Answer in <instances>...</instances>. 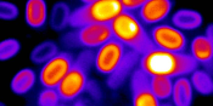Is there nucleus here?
<instances>
[{"label":"nucleus","mask_w":213,"mask_h":106,"mask_svg":"<svg viewBox=\"0 0 213 106\" xmlns=\"http://www.w3.org/2000/svg\"><path fill=\"white\" fill-rule=\"evenodd\" d=\"M140 68L150 76L170 78L192 73L199 65L190 55L155 47L141 55Z\"/></svg>","instance_id":"1"},{"label":"nucleus","mask_w":213,"mask_h":106,"mask_svg":"<svg viewBox=\"0 0 213 106\" xmlns=\"http://www.w3.org/2000/svg\"><path fill=\"white\" fill-rule=\"evenodd\" d=\"M94 52L91 49L80 52L69 70L56 88L63 104L74 102L87 91L92 82L90 75Z\"/></svg>","instance_id":"2"},{"label":"nucleus","mask_w":213,"mask_h":106,"mask_svg":"<svg viewBox=\"0 0 213 106\" xmlns=\"http://www.w3.org/2000/svg\"><path fill=\"white\" fill-rule=\"evenodd\" d=\"M113 36L142 55L156 47L140 22L125 10L110 23Z\"/></svg>","instance_id":"3"},{"label":"nucleus","mask_w":213,"mask_h":106,"mask_svg":"<svg viewBox=\"0 0 213 106\" xmlns=\"http://www.w3.org/2000/svg\"><path fill=\"white\" fill-rule=\"evenodd\" d=\"M70 12L68 25L78 28L94 23L110 24L125 11L121 0H85Z\"/></svg>","instance_id":"4"},{"label":"nucleus","mask_w":213,"mask_h":106,"mask_svg":"<svg viewBox=\"0 0 213 106\" xmlns=\"http://www.w3.org/2000/svg\"><path fill=\"white\" fill-rule=\"evenodd\" d=\"M110 24L94 23L77 28L66 32L60 38L61 45L67 49L99 47L112 37Z\"/></svg>","instance_id":"5"},{"label":"nucleus","mask_w":213,"mask_h":106,"mask_svg":"<svg viewBox=\"0 0 213 106\" xmlns=\"http://www.w3.org/2000/svg\"><path fill=\"white\" fill-rule=\"evenodd\" d=\"M75 58L69 51H59L42 67L39 75L41 85L44 88L56 89L69 70Z\"/></svg>","instance_id":"6"},{"label":"nucleus","mask_w":213,"mask_h":106,"mask_svg":"<svg viewBox=\"0 0 213 106\" xmlns=\"http://www.w3.org/2000/svg\"><path fill=\"white\" fill-rule=\"evenodd\" d=\"M128 48L113 37L99 47L94 52L93 65L98 72L108 76L117 67Z\"/></svg>","instance_id":"7"},{"label":"nucleus","mask_w":213,"mask_h":106,"mask_svg":"<svg viewBox=\"0 0 213 106\" xmlns=\"http://www.w3.org/2000/svg\"><path fill=\"white\" fill-rule=\"evenodd\" d=\"M151 38L155 46L169 51L184 53L187 39L184 34L175 27L163 24L152 29Z\"/></svg>","instance_id":"8"},{"label":"nucleus","mask_w":213,"mask_h":106,"mask_svg":"<svg viewBox=\"0 0 213 106\" xmlns=\"http://www.w3.org/2000/svg\"><path fill=\"white\" fill-rule=\"evenodd\" d=\"M131 86L133 104L135 106H157L159 100L151 89L150 77L140 68L131 75Z\"/></svg>","instance_id":"9"},{"label":"nucleus","mask_w":213,"mask_h":106,"mask_svg":"<svg viewBox=\"0 0 213 106\" xmlns=\"http://www.w3.org/2000/svg\"><path fill=\"white\" fill-rule=\"evenodd\" d=\"M173 5L169 0H146L140 8V17L146 24L157 23L168 15Z\"/></svg>","instance_id":"10"},{"label":"nucleus","mask_w":213,"mask_h":106,"mask_svg":"<svg viewBox=\"0 0 213 106\" xmlns=\"http://www.w3.org/2000/svg\"><path fill=\"white\" fill-rule=\"evenodd\" d=\"M190 55L198 65L211 71L213 66V40L205 35L195 37L190 45Z\"/></svg>","instance_id":"11"},{"label":"nucleus","mask_w":213,"mask_h":106,"mask_svg":"<svg viewBox=\"0 0 213 106\" xmlns=\"http://www.w3.org/2000/svg\"><path fill=\"white\" fill-rule=\"evenodd\" d=\"M139 55L131 49L128 50L117 68L108 75L106 83L108 87L115 89L123 84L137 62Z\"/></svg>","instance_id":"12"},{"label":"nucleus","mask_w":213,"mask_h":106,"mask_svg":"<svg viewBox=\"0 0 213 106\" xmlns=\"http://www.w3.org/2000/svg\"><path fill=\"white\" fill-rule=\"evenodd\" d=\"M47 17V7L44 0H29L26 2L25 18L27 24L34 28H41Z\"/></svg>","instance_id":"13"},{"label":"nucleus","mask_w":213,"mask_h":106,"mask_svg":"<svg viewBox=\"0 0 213 106\" xmlns=\"http://www.w3.org/2000/svg\"><path fill=\"white\" fill-rule=\"evenodd\" d=\"M174 26L180 29L191 30L199 27L203 22L202 17L194 10L181 9L176 12L172 18Z\"/></svg>","instance_id":"14"},{"label":"nucleus","mask_w":213,"mask_h":106,"mask_svg":"<svg viewBox=\"0 0 213 106\" xmlns=\"http://www.w3.org/2000/svg\"><path fill=\"white\" fill-rule=\"evenodd\" d=\"M36 80L35 72L30 68H23L17 72L12 78L11 88L15 94L23 95L30 91Z\"/></svg>","instance_id":"15"},{"label":"nucleus","mask_w":213,"mask_h":106,"mask_svg":"<svg viewBox=\"0 0 213 106\" xmlns=\"http://www.w3.org/2000/svg\"><path fill=\"white\" fill-rule=\"evenodd\" d=\"M192 86L190 81L184 77L178 78L173 84L172 95L176 106H189L192 99Z\"/></svg>","instance_id":"16"},{"label":"nucleus","mask_w":213,"mask_h":106,"mask_svg":"<svg viewBox=\"0 0 213 106\" xmlns=\"http://www.w3.org/2000/svg\"><path fill=\"white\" fill-rule=\"evenodd\" d=\"M59 51L57 45L50 41H44L36 45L32 50L30 59L34 64H44Z\"/></svg>","instance_id":"17"},{"label":"nucleus","mask_w":213,"mask_h":106,"mask_svg":"<svg viewBox=\"0 0 213 106\" xmlns=\"http://www.w3.org/2000/svg\"><path fill=\"white\" fill-rule=\"evenodd\" d=\"M191 73V83L198 92L203 95H208L213 92V81L209 72L197 69Z\"/></svg>","instance_id":"18"},{"label":"nucleus","mask_w":213,"mask_h":106,"mask_svg":"<svg viewBox=\"0 0 213 106\" xmlns=\"http://www.w3.org/2000/svg\"><path fill=\"white\" fill-rule=\"evenodd\" d=\"M150 77L151 89L158 100L167 99L171 95L173 84L171 78L160 76Z\"/></svg>","instance_id":"19"},{"label":"nucleus","mask_w":213,"mask_h":106,"mask_svg":"<svg viewBox=\"0 0 213 106\" xmlns=\"http://www.w3.org/2000/svg\"><path fill=\"white\" fill-rule=\"evenodd\" d=\"M67 5L63 2L56 4L52 10L50 19L51 27L56 30L63 29L68 25L70 12Z\"/></svg>","instance_id":"20"},{"label":"nucleus","mask_w":213,"mask_h":106,"mask_svg":"<svg viewBox=\"0 0 213 106\" xmlns=\"http://www.w3.org/2000/svg\"><path fill=\"white\" fill-rule=\"evenodd\" d=\"M37 103L40 106H56L63 104L55 88H44L38 94Z\"/></svg>","instance_id":"21"},{"label":"nucleus","mask_w":213,"mask_h":106,"mask_svg":"<svg viewBox=\"0 0 213 106\" xmlns=\"http://www.w3.org/2000/svg\"><path fill=\"white\" fill-rule=\"evenodd\" d=\"M20 48V44L16 39L9 38L2 41L0 43V60L5 61L13 57Z\"/></svg>","instance_id":"22"},{"label":"nucleus","mask_w":213,"mask_h":106,"mask_svg":"<svg viewBox=\"0 0 213 106\" xmlns=\"http://www.w3.org/2000/svg\"><path fill=\"white\" fill-rule=\"evenodd\" d=\"M0 17L5 20H12L16 19L19 15L18 7L11 2L0 1Z\"/></svg>","instance_id":"23"},{"label":"nucleus","mask_w":213,"mask_h":106,"mask_svg":"<svg viewBox=\"0 0 213 106\" xmlns=\"http://www.w3.org/2000/svg\"><path fill=\"white\" fill-rule=\"evenodd\" d=\"M123 7L125 11L140 8L145 0H121Z\"/></svg>","instance_id":"24"},{"label":"nucleus","mask_w":213,"mask_h":106,"mask_svg":"<svg viewBox=\"0 0 213 106\" xmlns=\"http://www.w3.org/2000/svg\"><path fill=\"white\" fill-rule=\"evenodd\" d=\"M207 37L213 40V25L210 24L207 27L205 35Z\"/></svg>","instance_id":"25"}]
</instances>
